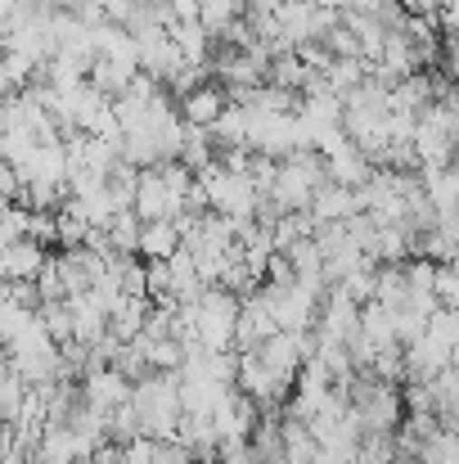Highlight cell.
Returning <instances> with one entry per match:
<instances>
[{"label": "cell", "mask_w": 459, "mask_h": 464, "mask_svg": "<svg viewBox=\"0 0 459 464\" xmlns=\"http://www.w3.org/2000/svg\"><path fill=\"white\" fill-rule=\"evenodd\" d=\"M131 406L140 411L145 438H153V442L180 438L185 415H189V411H185V392H180V374H149V379H140Z\"/></svg>", "instance_id": "6da1fadb"}, {"label": "cell", "mask_w": 459, "mask_h": 464, "mask_svg": "<svg viewBox=\"0 0 459 464\" xmlns=\"http://www.w3.org/2000/svg\"><path fill=\"white\" fill-rule=\"evenodd\" d=\"M347 401H351V411L360 415L365 433H401V424L410 420V415H406V392H401L397 383L374 379L369 370H360V374L347 383Z\"/></svg>", "instance_id": "7a4b0ae2"}, {"label": "cell", "mask_w": 459, "mask_h": 464, "mask_svg": "<svg viewBox=\"0 0 459 464\" xmlns=\"http://www.w3.org/2000/svg\"><path fill=\"white\" fill-rule=\"evenodd\" d=\"M257 294L271 307V315L280 320V329H289V334H306V329L320 324V303L324 298L311 294L306 285H262Z\"/></svg>", "instance_id": "3957f363"}, {"label": "cell", "mask_w": 459, "mask_h": 464, "mask_svg": "<svg viewBox=\"0 0 459 464\" xmlns=\"http://www.w3.org/2000/svg\"><path fill=\"white\" fill-rule=\"evenodd\" d=\"M234 388H239L248 401H257V406H289V379H280V374L262 361V352H244V356H239V379H234Z\"/></svg>", "instance_id": "277c9868"}, {"label": "cell", "mask_w": 459, "mask_h": 464, "mask_svg": "<svg viewBox=\"0 0 459 464\" xmlns=\"http://www.w3.org/2000/svg\"><path fill=\"white\" fill-rule=\"evenodd\" d=\"M280 334V320L271 315V307L262 303V294L244 298V311H239V334H234V352H262L271 338Z\"/></svg>", "instance_id": "5b68a950"}, {"label": "cell", "mask_w": 459, "mask_h": 464, "mask_svg": "<svg viewBox=\"0 0 459 464\" xmlns=\"http://www.w3.org/2000/svg\"><path fill=\"white\" fill-rule=\"evenodd\" d=\"M176 104H180V118H185L189 127H216L221 113L230 109V91H225L221 82H203L198 91H189V95L176 100Z\"/></svg>", "instance_id": "8992f818"}, {"label": "cell", "mask_w": 459, "mask_h": 464, "mask_svg": "<svg viewBox=\"0 0 459 464\" xmlns=\"http://www.w3.org/2000/svg\"><path fill=\"white\" fill-rule=\"evenodd\" d=\"M81 392H86V401H91L95 411L113 415L118 406H127V401L136 397V383H131L127 374H118V370L109 365V370H95V374H86Z\"/></svg>", "instance_id": "52a82bcc"}, {"label": "cell", "mask_w": 459, "mask_h": 464, "mask_svg": "<svg viewBox=\"0 0 459 464\" xmlns=\"http://www.w3.org/2000/svg\"><path fill=\"white\" fill-rule=\"evenodd\" d=\"M451 352H455V347H446L442 338L424 334L419 343H410V347H406V370L415 374V383H433L437 374H446V370H451Z\"/></svg>", "instance_id": "ba28073f"}, {"label": "cell", "mask_w": 459, "mask_h": 464, "mask_svg": "<svg viewBox=\"0 0 459 464\" xmlns=\"http://www.w3.org/2000/svg\"><path fill=\"white\" fill-rule=\"evenodd\" d=\"M262 361L280 374V379H298L302 374V365H306V343H302V334H289V329H280L266 347H262Z\"/></svg>", "instance_id": "9c48e42d"}, {"label": "cell", "mask_w": 459, "mask_h": 464, "mask_svg": "<svg viewBox=\"0 0 459 464\" xmlns=\"http://www.w3.org/2000/svg\"><path fill=\"white\" fill-rule=\"evenodd\" d=\"M0 266H5V280H41V271L50 266V257H45V244L18 239V244H5Z\"/></svg>", "instance_id": "30bf717a"}, {"label": "cell", "mask_w": 459, "mask_h": 464, "mask_svg": "<svg viewBox=\"0 0 459 464\" xmlns=\"http://www.w3.org/2000/svg\"><path fill=\"white\" fill-rule=\"evenodd\" d=\"M311 217L315 221H351V217H360V198H356V189L329 180V185H320V194L311 203Z\"/></svg>", "instance_id": "8fae6325"}, {"label": "cell", "mask_w": 459, "mask_h": 464, "mask_svg": "<svg viewBox=\"0 0 459 464\" xmlns=\"http://www.w3.org/2000/svg\"><path fill=\"white\" fill-rule=\"evenodd\" d=\"M374 171H378V167L369 162V154H360L356 145H342L338 154H329V180H338V185H347V189H365Z\"/></svg>", "instance_id": "7c38bea8"}, {"label": "cell", "mask_w": 459, "mask_h": 464, "mask_svg": "<svg viewBox=\"0 0 459 464\" xmlns=\"http://www.w3.org/2000/svg\"><path fill=\"white\" fill-rule=\"evenodd\" d=\"M180 248H185V235H180L176 221H145V235H140V257L145 262H171Z\"/></svg>", "instance_id": "4fadbf2b"}, {"label": "cell", "mask_w": 459, "mask_h": 464, "mask_svg": "<svg viewBox=\"0 0 459 464\" xmlns=\"http://www.w3.org/2000/svg\"><path fill=\"white\" fill-rule=\"evenodd\" d=\"M360 329H365V338H369V347H374V352H387V347H401V329H397V311L378 307V303H369V307L360 311Z\"/></svg>", "instance_id": "5bb4252c"}, {"label": "cell", "mask_w": 459, "mask_h": 464, "mask_svg": "<svg viewBox=\"0 0 459 464\" xmlns=\"http://www.w3.org/2000/svg\"><path fill=\"white\" fill-rule=\"evenodd\" d=\"M410 298H415V289H410V280H406V266H383V271H378L374 303L387 307V311H406L410 307Z\"/></svg>", "instance_id": "9a60e30c"}, {"label": "cell", "mask_w": 459, "mask_h": 464, "mask_svg": "<svg viewBox=\"0 0 459 464\" xmlns=\"http://www.w3.org/2000/svg\"><path fill=\"white\" fill-rule=\"evenodd\" d=\"M136 194H140V167H131L127 158L109 171V198L118 212H136Z\"/></svg>", "instance_id": "2e32d148"}, {"label": "cell", "mask_w": 459, "mask_h": 464, "mask_svg": "<svg viewBox=\"0 0 459 464\" xmlns=\"http://www.w3.org/2000/svg\"><path fill=\"white\" fill-rule=\"evenodd\" d=\"M140 235H145L140 212H118V217H113V226H109L113 248H118V253H127V257H140Z\"/></svg>", "instance_id": "e0dca14e"}, {"label": "cell", "mask_w": 459, "mask_h": 464, "mask_svg": "<svg viewBox=\"0 0 459 464\" xmlns=\"http://www.w3.org/2000/svg\"><path fill=\"white\" fill-rule=\"evenodd\" d=\"M397 460H401L397 433H365V438H360V456H356V464H397Z\"/></svg>", "instance_id": "ac0fdd59"}, {"label": "cell", "mask_w": 459, "mask_h": 464, "mask_svg": "<svg viewBox=\"0 0 459 464\" xmlns=\"http://www.w3.org/2000/svg\"><path fill=\"white\" fill-rule=\"evenodd\" d=\"M41 320H45V329H50L54 343L77 338V311H72V303H45V307H41Z\"/></svg>", "instance_id": "d6986e66"}, {"label": "cell", "mask_w": 459, "mask_h": 464, "mask_svg": "<svg viewBox=\"0 0 459 464\" xmlns=\"http://www.w3.org/2000/svg\"><path fill=\"white\" fill-rule=\"evenodd\" d=\"M324 45H329V54H333V59H365V50H360V36H356L347 23H338V27L324 36Z\"/></svg>", "instance_id": "ffe728a7"}, {"label": "cell", "mask_w": 459, "mask_h": 464, "mask_svg": "<svg viewBox=\"0 0 459 464\" xmlns=\"http://www.w3.org/2000/svg\"><path fill=\"white\" fill-rule=\"evenodd\" d=\"M36 289H41V298H45V303H72V298H68V285H63V271H59V262H54V257H50V266L41 271Z\"/></svg>", "instance_id": "44dd1931"}, {"label": "cell", "mask_w": 459, "mask_h": 464, "mask_svg": "<svg viewBox=\"0 0 459 464\" xmlns=\"http://www.w3.org/2000/svg\"><path fill=\"white\" fill-rule=\"evenodd\" d=\"M153 464H198V456H194V447H189V442L167 438V442H158V447H153Z\"/></svg>", "instance_id": "7402d4cb"}, {"label": "cell", "mask_w": 459, "mask_h": 464, "mask_svg": "<svg viewBox=\"0 0 459 464\" xmlns=\"http://www.w3.org/2000/svg\"><path fill=\"white\" fill-rule=\"evenodd\" d=\"M410 14H428V18H437V9H446V0H401Z\"/></svg>", "instance_id": "603a6c76"}, {"label": "cell", "mask_w": 459, "mask_h": 464, "mask_svg": "<svg viewBox=\"0 0 459 464\" xmlns=\"http://www.w3.org/2000/svg\"><path fill=\"white\" fill-rule=\"evenodd\" d=\"M451 370H459V343H455V352H451Z\"/></svg>", "instance_id": "cb8c5ba5"}]
</instances>
